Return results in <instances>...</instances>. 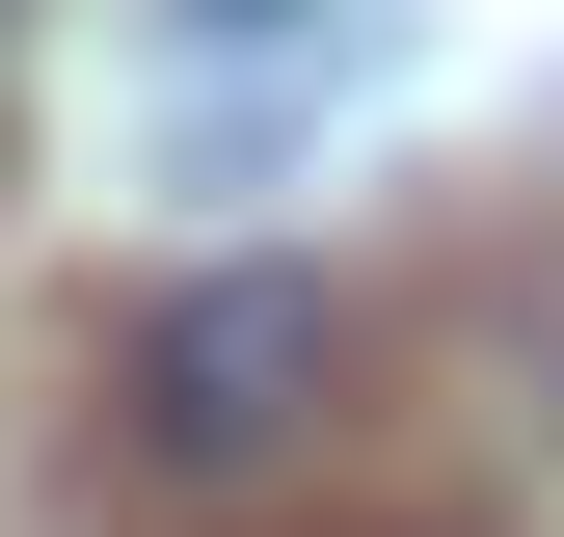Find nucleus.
I'll return each instance as SVG.
<instances>
[{
  "label": "nucleus",
  "instance_id": "nucleus-1",
  "mask_svg": "<svg viewBox=\"0 0 564 537\" xmlns=\"http://www.w3.org/2000/svg\"><path fill=\"white\" fill-rule=\"evenodd\" d=\"M323 350H349L323 268H162V296H134V430L162 457H269L323 403Z\"/></svg>",
  "mask_w": 564,
  "mask_h": 537
},
{
  "label": "nucleus",
  "instance_id": "nucleus-2",
  "mask_svg": "<svg viewBox=\"0 0 564 537\" xmlns=\"http://www.w3.org/2000/svg\"><path fill=\"white\" fill-rule=\"evenodd\" d=\"M242 28H269V0H242Z\"/></svg>",
  "mask_w": 564,
  "mask_h": 537
}]
</instances>
